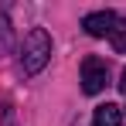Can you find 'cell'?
<instances>
[{"label": "cell", "instance_id": "cell-2", "mask_svg": "<svg viewBox=\"0 0 126 126\" xmlns=\"http://www.w3.org/2000/svg\"><path fill=\"white\" fill-rule=\"evenodd\" d=\"M85 34L92 38H112L119 51H126V17L116 10H95V14H85Z\"/></svg>", "mask_w": 126, "mask_h": 126}, {"label": "cell", "instance_id": "cell-4", "mask_svg": "<svg viewBox=\"0 0 126 126\" xmlns=\"http://www.w3.org/2000/svg\"><path fill=\"white\" fill-rule=\"evenodd\" d=\"M92 126H123V109H119L116 102H102V106H95Z\"/></svg>", "mask_w": 126, "mask_h": 126}, {"label": "cell", "instance_id": "cell-3", "mask_svg": "<svg viewBox=\"0 0 126 126\" xmlns=\"http://www.w3.org/2000/svg\"><path fill=\"white\" fill-rule=\"evenodd\" d=\"M106 85H109V65H106V58L89 55L82 62V89H85V95H99Z\"/></svg>", "mask_w": 126, "mask_h": 126}, {"label": "cell", "instance_id": "cell-6", "mask_svg": "<svg viewBox=\"0 0 126 126\" xmlns=\"http://www.w3.org/2000/svg\"><path fill=\"white\" fill-rule=\"evenodd\" d=\"M119 92L126 95V68H123V75H119Z\"/></svg>", "mask_w": 126, "mask_h": 126}, {"label": "cell", "instance_id": "cell-5", "mask_svg": "<svg viewBox=\"0 0 126 126\" xmlns=\"http://www.w3.org/2000/svg\"><path fill=\"white\" fill-rule=\"evenodd\" d=\"M10 48H14V31H10L7 14H0V55H7Z\"/></svg>", "mask_w": 126, "mask_h": 126}, {"label": "cell", "instance_id": "cell-1", "mask_svg": "<svg viewBox=\"0 0 126 126\" xmlns=\"http://www.w3.org/2000/svg\"><path fill=\"white\" fill-rule=\"evenodd\" d=\"M51 58V34L44 31V27H31L27 31V38L21 44V68L24 75H38L44 65Z\"/></svg>", "mask_w": 126, "mask_h": 126}]
</instances>
